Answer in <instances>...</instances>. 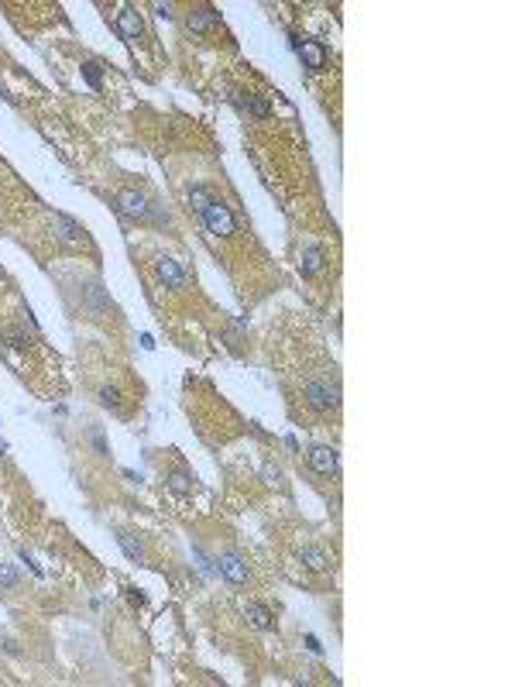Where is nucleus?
<instances>
[{"instance_id": "20", "label": "nucleus", "mask_w": 515, "mask_h": 687, "mask_svg": "<svg viewBox=\"0 0 515 687\" xmlns=\"http://www.w3.org/2000/svg\"><path fill=\"white\" fill-rule=\"evenodd\" d=\"M7 340H10V347H17V351L28 347V333H24V330H7Z\"/></svg>"}, {"instance_id": "13", "label": "nucleus", "mask_w": 515, "mask_h": 687, "mask_svg": "<svg viewBox=\"0 0 515 687\" xmlns=\"http://www.w3.org/2000/svg\"><path fill=\"white\" fill-rule=\"evenodd\" d=\"M55 230H59V237L69 241V244H79V241H83V230H79L69 217H55Z\"/></svg>"}, {"instance_id": "11", "label": "nucleus", "mask_w": 515, "mask_h": 687, "mask_svg": "<svg viewBox=\"0 0 515 687\" xmlns=\"http://www.w3.org/2000/svg\"><path fill=\"white\" fill-rule=\"evenodd\" d=\"M299 560L306 564L309 571H330V553H326V550H319V547H303Z\"/></svg>"}, {"instance_id": "21", "label": "nucleus", "mask_w": 515, "mask_h": 687, "mask_svg": "<svg viewBox=\"0 0 515 687\" xmlns=\"http://www.w3.org/2000/svg\"><path fill=\"white\" fill-rule=\"evenodd\" d=\"M189 485H193V478H189L186 471H176V475H172V488L176 491H189Z\"/></svg>"}, {"instance_id": "2", "label": "nucleus", "mask_w": 515, "mask_h": 687, "mask_svg": "<svg viewBox=\"0 0 515 687\" xmlns=\"http://www.w3.org/2000/svg\"><path fill=\"white\" fill-rule=\"evenodd\" d=\"M306 402H309V409H316V412H330V409L340 405V389L333 382H309Z\"/></svg>"}, {"instance_id": "19", "label": "nucleus", "mask_w": 515, "mask_h": 687, "mask_svg": "<svg viewBox=\"0 0 515 687\" xmlns=\"http://www.w3.org/2000/svg\"><path fill=\"white\" fill-rule=\"evenodd\" d=\"M83 76L90 80L93 90H100V66H97V62H83Z\"/></svg>"}, {"instance_id": "4", "label": "nucleus", "mask_w": 515, "mask_h": 687, "mask_svg": "<svg viewBox=\"0 0 515 687\" xmlns=\"http://www.w3.org/2000/svg\"><path fill=\"white\" fill-rule=\"evenodd\" d=\"M220 574H223L227 585L244 588L247 578H251V567H247V560H244L241 553H223V557H220Z\"/></svg>"}, {"instance_id": "14", "label": "nucleus", "mask_w": 515, "mask_h": 687, "mask_svg": "<svg viewBox=\"0 0 515 687\" xmlns=\"http://www.w3.org/2000/svg\"><path fill=\"white\" fill-rule=\"evenodd\" d=\"M299 268H303V275H306V279L309 275H316V272L323 268V248H306V251H303V265H299Z\"/></svg>"}, {"instance_id": "17", "label": "nucleus", "mask_w": 515, "mask_h": 687, "mask_svg": "<svg viewBox=\"0 0 515 687\" xmlns=\"http://www.w3.org/2000/svg\"><path fill=\"white\" fill-rule=\"evenodd\" d=\"M244 103H247V110H251L254 117H261V120H265V117H272V103H268L265 97H247Z\"/></svg>"}, {"instance_id": "24", "label": "nucleus", "mask_w": 515, "mask_h": 687, "mask_svg": "<svg viewBox=\"0 0 515 687\" xmlns=\"http://www.w3.org/2000/svg\"><path fill=\"white\" fill-rule=\"evenodd\" d=\"M306 643H309V650H312V653H319V650H323V646L316 643V636H306Z\"/></svg>"}, {"instance_id": "3", "label": "nucleus", "mask_w": 515, "mask_h": 687, "mask_svg": "<svg viewBox=\"0 0 515 687\" xmlns=\"http://www.w3.org/2000/svg\"><path fill=\"white\" fill-rule=\"evenodd\" d=\"M155 272H158V279L165 282V289H172V293L189 289V272L182 268V262H176V258H158V262H155Z\"/></svg>"}, {"instance_id": "8", "label": "nucleus", "mask_w": 515, "mask_h": 687, "mask_svg": "<svg viewBox=\"0 0 515 687\" xmlns=\"http://www.w3.org/2000/svg\"><path fill=\"white\" fill-rule=\"evenodd\" d=\"M220 24V14L213 10V7H200V10H193L189 17H186V28L193 31V35H203L209 28H216Z\"/></svg>"}, {"instance_id": "16", "label": "nucleus", "mask_w": 515, "mask_h": 687, "mask_svg": "<svg viewBox=\"0 0 515 687\" xmlns=\"http://www.w3.org/2000/svg\"><path fill=\"white\" fill-rule=\"evenodd\" d=\"M21 585V578H17V571H14V564H7V560H0V588L10 591Z\"/></svg>"}, {"instance_id": "15", "label": "nucleus", "mask_w": 515, "mask_h": 687, "mask_svg": "<svg viewBox=\"0 0 515 687\" xmlns=\"http://www.w3.org/2000/svg\"><path fill=\"white\" fill-rule=\"evenodd\" d=\"M213 199H216L213 196V190H206V186H193V190H189V203H193V210H196V213H203Z\"/></svg>"}, {"instance_id": "10", "label": "nucleus", "mask_w": 515, "mask_h": 687, "mask_svg": "<svg viewBox=\"0 0 515 687\" xmlns=\"http://www.w3.org/2000/svg\"><path fill=\"white\" fill-rule=\"evenodd\" d=\"M299 52H303V62H306L312 73H319V69L326 66V52H323V45H319V42H303V45H299Z\"/></svg>"}, {"instance_id": "5", "label": "nucleus", "mask_w": 515, "mask_h": 687, "mask_svg": "<svg viewBox=\"0 0 515 687\" xmlns=\"http://www.w3.org/2000/svg\"><path fill=\"white\" fill-rule=\"evenodd\" d=\"M117 210L124 217H134V220H148L151 217V203L141 196V193H134V190H120L117 193Z\"/></svg>"}, {"instance_id": "7", "label": "nucleus", "mask_w": 515, "mask_h": 687, "mask_svg": "<svg viewBox=\"0 0 515 687\" xmlns=\"http://www.w3.org/2000/svg\"><path fill=\"white\" fill-rule=\"evenodd\" d=\"M141 31H144V28H141V17H138L131 7H124V14L117 17V35H120L124 42H131V45H134V42L141 38Z\"/></svg>"}, {"instance_id": "22", "label": "nucleus", "mask_w": 515, "mask_h": 687, "mask_svg": "<svg viewBox=\"0 0 515 687\" xmlns=\"http://www.w3.org/2000/svg\"><path fill=\"white\" fill-rule=\"evenodd\" d=\"M155 14L158 17H172V3H155Z\"/></svg>"}, {"instance_id": "1", "label": "nucleus", "mask_w": 515, "mask_h": 687, "mask_svg": "<svg viewBox=\"0 0 515 687\" xmlns=\"http://www.w3.org/2000/svg\"><path fill=\"white\" fill-rule=\"evenodd\" d=\"M200 217L209 227V234H216V237H234L237 234V220H234V213H230V206L223 199H213Z\"/></svg>"}, {"instance_id": "12", "label": "nucleus", "mask_w": 515, "mask_h": 687, "mask_svg": "<svg viewBox=\"0 0 515 687\" xmlns=\"http://www.w3.org/2000/svg\"><path fill=\"white\" fill-rule=\"evenodd\" d=\"M117 543H120V550L127 553V560H134V564H144V547H141V543H138L131 533H124V529H120V533H117Z\"/></svg>"}, {"instance_id": "25", "label": "nucleus", "mask_w": 515, "mask_h": 687, "mask_svg": "<svg viewBox=\"0 0 515 687\" xmlns=\"http://www.w3.org/2000/svg\"><path fill=\"white\" fill-rule=\"evenodd\" d=\"M0 286H3V272H0Z\"/></svg>"}, {"instance_id": "9", "label": "nucleus", "mask_w": 515, "mask_h": 687, "mask_svg": "<svg viewBox=\"0 0 515 687\" xmlns=\"http://www.w3.org/2000/svg\"><path fill=\"white\" fill-rule=\"evenodd\" d=\"M244 619H247L254 629H272V625H275L272 612H268L265 605H258V601H247V608H244Z\"/></svg>"}, {"instance_id": "23", "label": "nucleus", "mask_w": 515, "mask_h": 687, "mask_svg": "<svg viewBox=\"0 0 515 687\" xmlns=\"http://www.w3.org/2000/svg\"><path fill=\"white\" fill-rule=\"evenodd\" d=\"M127 598H131V605H138V608L144 605V594H138V591H134V588L127 591Z\"/></svg>"}, {"instance_id": "18", "label": "nucleus", "mask_w": 515, "mask_h": 687, "mask_svg": "<svg viewBox=\"0 0 515 687\" xmlns=\"http://www.w3.org/2000/svg\"><path fill=\"white\" fill-rule=\"evenodd\" d=\"M100 402L106 405V409H117V405H120V392H117L113 385H103V389H100Z\"/></svg>"}, {"instance_id": "6", "label": "nucleus", "mask_w": 515, "mask_h": 687, "mask_svg": "<svg viewBox=\"0 0 515 687\" xmlns=\"http://www.w3.org/2000/svg\"><path fill=\"white\" fill-rule=\"evenodd\" d=\"M309 468L316 475H323V478L337 475V450L333 447H312L309 450Z\"/></svg>"}]
</instances>
